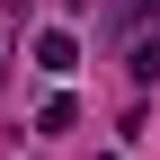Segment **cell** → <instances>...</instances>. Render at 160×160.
<instances>
[{
    "label": "cell",
    "instance_id": "6da1fadb",
    "mask_svg": "<svg viewBox=\"0 0 160 160\" xmlns=\"http://www.w3.org/2000/svg\"><path fill=\"white\" fill-rule=\"evenodd\" d=\"M36 71H53V80H62V71H80V36L45 27V36H36Z\"/></svg>",
    "mask_w": 160,
    "mask_h": 160
},
{
    "label": "cell",
    "instance_id": "7a4b0ae2",
    "mask_svg": "<svg viewBox=\"0 0 160 160\" xmlns=\"http://www.w3.org/2000/svg\"><path fill=\"white\" fill-rule=\"evenodd\" d=\"M71 116H80V107H71V98H45V107H36V133H62V125H71Z\"/></svg>",
    "mask_w": 160,
    "mask_h": 160
},
{
    "label": "cell",
    "instance_id": "3957f363",
    "mask_svg": "<svg viewBox=\"0 0 160 160\" xmlns=\"http://www.w3.org/2000/svg\"><path fill=\"white\" fill-rule=\"evenodd\" d=\"M133 80H160V36H142V45H133Z\"/></svg>",
    "mask_w": 160,
    "mask_h": 160
}]
</instances>
